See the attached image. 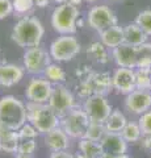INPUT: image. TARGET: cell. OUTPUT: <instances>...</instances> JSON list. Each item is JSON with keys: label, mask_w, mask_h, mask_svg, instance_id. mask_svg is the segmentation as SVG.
<instances>
[{"label": "cell", "mask_w": 151, "mask_h": 158, "mask_svg": "<svg viewBox=\"0 0 151 158\" xmlns=\"http://www.w3.org/2000/svg\"><path fill=\"white\" fill-rule=\"evenodd\" d=\"M45 36L42 23L34 16H24L14 24L11 37L17 46L29 49L38 46Z\"/></svg>", "instance_id": "cell-1"}, {"label": "cell", "mask_w": 151, "mask_h": 158, "mask_svg": "<svg viewBox=\"0 0 151 158\" xmlns=\"http://www.w3.org/2000/svg\"><path fill=\"white\" fill-rule=\"evenodd\" d=\"M26 120L36 127L40 135H46L61 124V117L47 104L26 102Z\"/></svg>", "instance_id": "cell-2"}, {"label": "cell", "mask_w": 151, "mask_h": 158, "mask_svg": "<svg viewBox=\"0 0 151 158\" xmlns=\"http://www.w3.org/2000/svg\"><path fill=\"white\" fill-rule=\"evenodd\" d=\"M0 120L7 129L17 131L26 120L25 103L13 95L0 98Z\"/></svg>", "instance_id": "cell-3"}, {"label": "cell", "mask_w": 151, "mask_h": 158, "mask_svg": "<svg viewBox=\"0 0 151 158\" xmlns=\"http://www.w3.org/2000/svg\"><path fill=\"white\" fill-rule=\"evenodd\" d=\"M80 9L70 3L58 4L51 13V27L58 34H75Z\"/></svg>", "instance_id": "cell-4"}, {"label": "cell", "mask_w": 151, "mask_h": 158, "mask_svg": "<svg viewBox=\"0 0 151 158\" xmlns=\"http://www.w3.org/2000/svg\"><path fill=\"white\" fill-rule=\"evenodd\" d=\"M112 90V77L105 71H92L88 78L79 81L76 86V92L81 99H87L92 95L106 96Z\"/></svg>", "instance_id": "cell-5"}, {"label": "cell", "mask_w": 151, "mask_h": 158, "mask_svg": "<svg viewBox=\"0 0 151 158\" xmlns=\"http://www.w3.org/2000/svg\"><path fill=\"white\" fill-rule=\"evenodd\" d=\"M81 45L74 34H59L50 44L49 53L51 59L55 62H69L72 61L76 56H79Z\"/></svg>", "instance_id": "cell-6"}, {"label": "cell", "mask_w": 151, "mask_h": 158, "mask_svg": "<svg viewBox=\"0 0 151 158\" xmlns=\"http://www.w3.org/2000/svg\"><path fill=\"white\" fill-rule=\"evenodd\" d=\"M89 117L87 116L83 107H75L61 117L59 127L72 140H80L85 136L87 128L89 125Z\"/></svg>", "instance_id": "cell-7"}, {"label": "cell", "mask_w": 151, "mask_h": 158, "mask_svg": "<svg viewBox=\"0 0 151 158\" xmlns=\"http://www.w3.org/2000/svg\"><path fill=\"white\" fill-rule=\"evenodd\" d=\"M51 62L53 59L49 50L41 48L40 45L25 49V53L22 56V67L25 69L28 74H30L33 77L43 75L46 67Z\"/></svg>", "instance_id": "cell-8"}, {"label": "cell", "mask_w": 151, "mask_h": 158, "mask_svg": "<svg viewBox=\"0 0 151 158\" xmlns=\"http://www.w3.org/2000/svg\"><path fill=\"white\" fill-rule=\"evenodd\" d=\"M47 106L50 107L58 116L62 117L69 111H71L72 108L77 107V103H76V98L74 94H72V91L67 86H65V83H62V85L54 86L51 96L47 102Z\"/></svg>", "instance_id": "cell-9"}, {"label": "cell", "mask_w": 151, "mask_h": 158, "mask_svg": "<svg viewBox=\"0 0 151 158\" xmlns=\"http://www.w3.org/2000/svg\"><path fill=\"white\" fill-rule=\"evenodd\" d=\"M87 23H88L89 28L100 33L110 27L117 25L118 20H117L114 11L109 6L99 4V6H93L89 8V11L87 12Z\"/></svg>", "instance_id": "cell-10"}, {"label": "cell", "mask_w": 151, "mask_h": 158, "mask_svg": "<svg viewBox=\"0 0 151 158\" xmlns=\"http://www.w3.org/2000/svg\"><path fill=\"white\" fill-rule=\"evenodd\" d=\"M81 107L85 111L87 116L89 117V121L101 123V124H104L113 110L106 96L104 95H92L84 99Z\"/></svg>", "instance_id": "cell-11"}, {"label": "cell", "mask_w": 151, "mask_h": 158, "mask_svg": "<svg viewBox=\"0 0 151 158\" xmlns=\"http://www.w3.org/2000/svg\"><path fill=\"white\" fill-rule=\"evenodd\" d=\"M53 88H54V85L49 82L43 75L33 77L25 87V98L28 102L47 104Z\"/></svg>", "instance_id": "cell-12"}, {"label": "cell", "mask_w": 151, "mask_h": 158, "mask_svg": "<svg viewBox=\"0 0 151 158\" xmlns=\"http://www.w3.org/2000/svg\"><path fill=\"white\" fill-rule=\"evenodd\" d=\"M124 106L125 110L131 115L141 116L151 110V91L134 90L125 96Z\"/></svg>", "instance_id": "cell-13"}, {"label": "cell", "mask_w": 151, "mask_h": 158, "mask_svg": "<svg viewBox=\"0 0 151 158\" xmlns=\"http://www.w3.org/2000/svg\"><path fill=\"white\" fill-rule=\"evenodd\" d=\"M113 90L120 95H128L135 90V69L118 67L112 75Z\"/></svg>", "instance_id": "cell-14"}, {"label": "cell", "mask_w": 151, "mask_h": 158, "mask_svg": "<svg viewBox=\"0 0 151 158\" xmlns=\"http://www.w3.org/2000/svg\"><path fill=\"white\" fill-rule=\"evenodd\" d=\"M112 58L118 67L137 69V48L126 42L112 50Z\"/></svg>", "instance_id": "cell-15"}, {"label": "cell", "mask_w": 151, "mask_h": 158, "mask_svg": "<svg viewBox=\"0 0 151 158\" xmlns=\"http://www.w3.org/2000/svg\"><path fill=\"white\" fill-rule=\"evenodd\" d=\"M24 75L25 69L16 63H0V87H13L18 85Z\"/></svg>", "instance_id": "cell-16"}, {"label": "cell", "mask_w": 151, "mask_h": 158, "mask_svg": "<svg viewBox=\"0 0 151 158\" xmlns=\"http://www.w3.org/2000/svg\"><path fill=\"white\" fill-rule=\"evenodd\" d=\"M72 138L62 129L61 127L50 131L46 135H43V142L50 152H61L69 150L71 146Z\"/></svg>", "instance_id": "cell-17"}, {"label": "cell", "mask_w": 151, "mask_h": 158, "mask_svg": "<svg viewBox=\"0 0 151 158\" xmlns=\"http://www.w3.org/2000/svg\"><path fill=\"white\" fill-rule=\"evenodd\" d=\"M100 144L103 146V152L106 154H126L129 148V144L124 140L121 133L106 132Z\"/></svg>", "instance_id": "cell-18"}, {"label": "cell", "mask_w": 151, "mask_h": 158, "mask_svg": "<svg viewBox=\"0 0 151 158\" xmlns=\"http://www.w3.org/2000/svg\"><path fill=\"white\" fill-rule=\"evenodd\" d=\"M100 36V42H103L104 45L113 50L114 48L120 46L121 44L125 42V33H124V27H120L118 24L113 25L105 31L99 33Z\"/></svg>", "instance_id": "cell-19"}, {"label": "cell", "mask_w": 151, "mask_h": 158, "mask_svg": "<svg viewBox=\"0 0 151 158\" xmlns=\"http://www.w3.org/2000/svg\"><path fill=\"white\" fill-rule=\"evenodd\" d=\"M124 33H125V42L129 44L131 46H135V48L142 45L145 42H147V38H149L147 34H146L135 23H130L128 25H125Z\"/></svg>", "instance_id": "cell-20"}, {"label": "cell", "mask_w": 151, "mask_h": 158, "mask_svg": "<svg viewBox=\"0 0 151 158\" xmlns=\"http://www.w3.org/2000/svg\"><path fill=\"white\" fill-rule=\"evenodd\" d=\"M128 118H126L125 113L118 110V108H113L110 112V115L105 120L104 125L106 132L109 133H121V131L125 128V125L128 124Z\"/></svg>", "instance_id": "cell-21"}, {"label": "cell", "mask_w": 151, "mask_h": 158, "mask_svg": "<svg viewBox=\"0 0 151 158\" xmlns=\"http://www.w3.org/2000/svg\"><path fill=\"white\" fill-rule=\"evenodd\" d=\"M87 56H88L92 61L99 63V65H106V63H109V61H110L109 49L100 41H95V42L89 44V46L87 48Z\"/></svg>", "instance_id": "cell-22"}, {"label": "cell", "mask_w": 151, "mask_h": 158, "mask_svg": "<svg viewBox=\"0 0 151 158\" xmlns=\"http://www.w3.org/2000/svg\"><path fill=\"white\" fill-rule=\"evenodd\" d=\"M18 144H20V137H18L17 131L6 129L0 135V152L16 154Z\"/></svg>", "instance_id": "cell-23"}, {"label": "cell", "mask_w": 151, "mask_h": 158, "mask_svg": "<svg viewBox=\"0 0 151 158\" xmlns=\"http://www.w3.org/2000/svg\"><path fill=\"white\" fill-rule=\"evenodd\" d=\"M77 149H79V153H81L87 158H99L104 153L103 146L99 141H93L85 137L77 140Z\"/></svg>", "instance_id": "cell-24"}, {"label": "cell", "mask_w": 151, "mask_h": 158, "mask_svg": "<svg viewBox=\"0 0 151 158\" xmlns=\"http://www.w3.org/2000/svg\"><path fill=\"white\" fill-rule=\"evenodd\" d=\"M43 77L55 86V85H62V83L66 82L67 74L58 62H51L50 65L46 67L45 73H43Z\"/></svg>", "instance_id": "cell-25"}, {"label": "cell", "mask_w": 151, "mask_h": 158, "mask_svg": "<svg viewBox=\"0 0 151 158\" xmlns=\"http://www.w3.org/2000/svg\"><path fill=\"white\" fill-rule=\"evenodd\" d=\"M121 136L128 144H137L142 138V131L139 128L138 121H128V124L121 131Z\"/></svg>", "instance_id": "cell-26"}, {"label": "cell", "mask_w": 151, "mask_h": 158, "mask_svg": "<svg viewBox=\"0 0 151 158\" xmlns=\"http://www.w3.org/2000/svg\"><path fill=\"white\" fill-rule=\"evenodd\" d=\"M137 69H151V42L137 46Z\"/></svg>", "instance_id": "cell-27"}, {"label": "cell", "mask_w": 151, "mask_h": 158, "mask_svg": "<svg viewBox=\"0 0 151 158\" xmlns=\"http://www.w3.org/2000/svg\"><path fill=\"white\" fill-rule=\"evenodd\" d=\"M135 90L151 91V69H135Z\"/></svg>", "instance_id": "cell-28"}, {"label": "cell", "mask_w": 151, "mask_h": 158, "mask_svg": "<svg viewBox=\"0 0 151 158\" xmlns=\"http://www.w3.org/2000/svg\"><path fill=\"white\" fill-rule=\"evenodd\" d=\"M13 6V13L18 17L29 16V13L34 8V3L33 0H12Z\"/></svg>", "instance_id": "cell-29"}, {"label": "cell", "mask_w": 151, "mask_h": 158, "mask_svg": "<svg viewBox=\"0 0 151 158\" xmlns=\"http://www.w3.org/2000/svg\"><path fill=\"white\" fill-rule=\"evenodd\" d=\"M106 129H105V125L101 124V123H93L91 121L88 128H87V132H85V138H89V140H93V141H101L103 137L105 136Z\"/></svg>", "instance_id": "cell-30"}, {"label": "cell", "mask_w": 151, "mask_h": 158, "mask_svg": "<svg viewBox=\"0 0 151 158\" xmlns=\"http://www.w3.org/2000/svg\"><path fill=\"white\" fill-rule=\"evenodd\" d=\"M134 23L137 24L149 37H151V9H143V11H141L137 15V17H135Z\"/></svg>", "instance_id": "cell-31"}, {"label": "cell", "mask_w": 151, "mask_h": 158, "mask_svg": "<svg viewBox=\"0 0 151 158\" xmlns=\"http://www.w3.org/2000/svg\"><path fill=\"white\" fill-rule=\"evenodd\" d=\"M18 137L20 140H37V137L40 136V132L36 129V127L30 124L29 121H26L22 127H20L17 129Z\"/></svg>", "instance_id": "cell-32"}, {"label": "cell", "mask_w": 151, "mask_h": 158, "mask_svg": "<svg viewBox=\"0 0 151 158\" xmlns=\"http://www.w3.org/2000/svg\"><path fill=\"white\" fill-rule=\"evenodd\" d=\"M37 150V141L36 140H20L16 154H29L33 156Z\"/></svg>", "instance_id": "cell-33"}, {"label": "cell", "mask_w": 151, "mask_h": 158, "mask_svg": "<svg viewBox=\"0 0 151 158\" xmlns=\"http://www.w3.org/2000/svg\"><path fill=\"white\" fill-rule=\"evenodd\" d=\"M138 124L143 136H151V110L138 117Z\"/></svg>", "instance_id": "cell-34"}, {"label": "cell", "mask_w": 151, "mask_h": 158, "mask_svg": "<svg viewBox=\"0 0 151 158\" xmlns=\"http://www.w3.org/2000/svg\"><path fill=\"white\" fill-rule=\"evenodd\" d=\"M13 13L12 0H0V20L7 19Z\"/></svg>", "instance_id": "cell-35"}, {"label": "cell", "mask_w": 151, "mask_h": 158, "mask_svg": "<svg viewBox=\"0 0 151 158\" xmlns=\"http://www.w3.org/2000/svg\"><path fill=\"white\" fill-rule=\"evenodd\" d=\"M139 146L143 150L151 153V136H142V138L139 140Z\"/></svg>", "instance_id": "cell-36"}, {"label": "cell", "mask_w": 151, "mask_h": 158, "mask_svg": "<svg viewBox=\"0 0 151 158\" xmlns=\"http://www.w3.org/2000/svg\"><path fill=\"white\" fill-rule=\"evenodd\" d=\"M75 154H72L69 150H61V152H51L49 158H74Z\"/></svg>", "instance_id": "cell-37"}, {"label": "cell", "mask_w": 151, "mask_h": 158, "mask_svg": "<svg viewBox=\"0 0 151 158\" xmlns=\"http://www.w3.org/2000/svg\"><path fill=\"white\" fill-rule=\"evenodd\" d=\"M99 158H131L128 153L126 154H106V153H103Z\"/></svg>", "instance_id": "cell-38"}, {"label": "cell", "mask_w": 151, "mask_h": 158, "mask_svg": "<svg viewBox=\"0 0 151 158\" xmlns=\"http://www.w3.org/2000/svg\"><path fill=\"white\" fill-rule=\"evenodd\" d=\"M51 0H33V3H34V7L37 8H46L49 4H50Z\"/></svg>", "instance_id": "cell-39"}, {"label": "cell", "mask_w": 151, "mask_h": 158, "mask_svg": "<svg viewBox=\"0 0 151 158\" xmlns=\"http://www.w3.org/2000/svg\"><path fill=\"white\" fill-rule=\"evenodd\" d=\"M83 2H84V0H67V3H70L71 6H75V7H77V8L81 6Z\"/></svg>", "instance_id": "cell-40"}, {"label": "cell", "mask_w": 151, "mask_h": 158, "mask_svg": "<svg viewBox=\"0 0 151 158\" xmlns=\"http://www.w3.org/2000/svg\"><path fill=\"white\" fill-rule=\"evenodd\" d=\"M14 158H33V156H29V154H16Z\"/></svg>", "instance_id": "cell-41"}, {"label": "cell", "mask_w": 151, "mask_h": 158, "mask_svg": "<svg viewBox=\"0 0 151 158\" xmlns=\"http://www.w3.org/2000/svg\"><path fill=\"white\" fill-rule=\"evenodd\" d=\"M6 129H7V128L4 127V124L2 123V120H0V135H2V133H3L4 131H6Z\"/></svg>", "instance_id": "cell-42"}, {"label": "cell", "mask_w": 151, "mask_h": 158, "mask_svg": "<svg viewBox=\"0 0 151 158\" xmlns=\"http://www.w3.org/2000/svg\"><path fill=\"white\" fill-rule=\"evenodd\" d=\"M51 2H54L55 4H63V3H67V0H51Z\"/></svg>", "instance_id": "cell-43"}, {"label": "cell", "mask_w": 151, "mask_h": 158, "mask_svg": "<svg viewBox=\"0 0 151 158\" xmlns=\"http://www.w3.org/2000/svg\"><path fill=\"white\" fill-rule=\"evenodd\" d=\"M74 158H87V157H85V156H83L81 153H76V154L74 156Z\"/></svg>", "instance_id": "cell-44"}, {"label": "cell", "mask_w": 151, "mask_h": 158, "mask_svg": "<svg viewBox=\"0 0 151 158\" xmlns=\"http://www.w3.org/2000/svg\"><path fill=\"white\" fill-rule=\"evenodd\" d=\"M84 2H87V3H99L100 0H84Z\"/></svg>", "instance_id": "cell-45"}, {"label": "cell", "mask_w": 151, "mask_h": 158, "mask_svg": "<svg viewBox=\"0 0 151 158\" xmlns=\"http://www.w3.org/2000/svg\"><path fill=\"white\" fill-rule=\"evenodd\" d=\"M109 2H112V3H121V2H124V0H109Z\"/></svg>", "instance_id": "cell-46"}]
</instances>
